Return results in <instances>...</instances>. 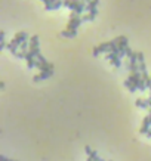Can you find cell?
<instances>
[{"instance_id":"277c9868","label":"cell","mask_w":151,"mask_h":161,"mask_svg":"<svg viewBox=\"0 0 151 161\" xmlns=\"http://www.w3.org/2000/svg\"><path fill=\"white\" fill-rule=\"evenodd\" d=\"M82 22H83L82 16H74V18H70L68 22H67V25H65V28H73V30H77V27H79Z\"/></svg>"},{"instance_id":"9c48e42d","label":"cell","mask_w":151,"mask_h":161,"mask_svg":"<svg viewBox=\"0 0 151 161\" xmlns=\"http://www.w3.org/2000/svg\"><path fill=\"white\" fill-rule=\"evenodd\" d=\"M7 49H9V50H11L14 55H16L18 52H19V44H18V43H16L14 39H12V40L7 43Z\"/></svg>"},{"instance_id":"30bf717a","label":"cell","mask_w":151,"mask_h":161,"mask_svg":"<svg viewBox=\"0 0 151 161\" xmlns=\"http://www.w3.org/2000/svg\"><path fill=\"white\" fill-rule=\"evenodd\" d=\"M96 15H98V9H95V11H90V12H88V14H83L82 15V19L83 21H92L96 18Z\"/></svg>"},{"instance_id":"7c38bea8","label":"cell","mask_w":151,"mask_h":161,"mask_svg":"<svg viewBox=\"0 0 151 161\" xmlns=\"http://www.w3.org/2000/svg\"><path fill=\"white\" fill-rule=\"evenodd\" d=\"M77 3H79V0H64V6L68 7L70 11H74Z\"/></svg>"},{"instance_id":"8fae6325","label":"cell","mask_w":151,"mask_h":161,"mask_svg":"<svg viewBox=\"0 0 151 161\" xmlns=\"http://www.w3.org/2000/svg\"><path fill=\"white\" fill-rule=\"evenodd\" d=\"M135 104H136V107H139V108H144V109H150V104H148V99L145 101V99H141V98H138Z\"/></svg>"},{"instance_id":"44dd1931","label":"cell","mask_w":151,"mask_h":161,"mask_svg":"<svg viewBox=\"0 0 151 161\" xmlns=\"http://www.w3.org/2000/svg\"><path fill=\"white\" fill-rule=\"evenodd\" d=\"M84 2H89V0H84Z\"/></svg>"},{"instance_id":"ffe728a7","label":"cell","mask_w":151,"mask_h":161,"mask_svg":"<svg viewBox=\"0 0 151 161\" xmlns=\"http://www.w3.org/2000/svg\"><path fill=\"white\" fill-rule=\"evenodd\" d=\"M43 2H45V3H48V2H50V0H43Z\"/></svg>"},{"instance_id":"ac0fdd59","label":"cell","mask_w":151,"mask_h":161,"mask_svg":"<svg viewBox=\"0 0 151 161\" xmlns=\"http://www.w3.org/2000/svg\"><path fill=\"white\" fill-rule=\"evenodd\" d=\"M95 161H104V160H102V158H99V157H98V158H96Z\"/></svg>"},{"instance_id":"4fadbf2b","label":"cell","mask_w":151,"mask_h":161,"mask_svg":"<svg viewBox=\"0 0 151 161\" xmlns=\"http://www.w3.org/2000/svg\"><path fill=\"white\" fill-rule=\"evenodd\" d=\"M98 3H99V0H89V2H88V6H86V11H88V12L95 11L96 7H98Z\"/></svg>"},{"instance_id":"8992f818","label":"cell","mask_w":151,"mask_h":161,"mask_svg":"<svg viewBox=\"0 0 151 161\" xmlns=\"http://www.w3.org/2000/svg\"><path fill=\"white\" fill-rule=\"evenodd\" d=\"M150 126H151V118H150V115L147 114L144 117V120H142V126H141V129H139V132H141V133H148V130H150Z\"/></svg>"},{"instance_id":"ba28073f","label":"cell","mask_w":151,"mask_h":161,"mask_svg":"<svg viewBox=\"0 0 151 161\" xmlns=\"http://www.w3.org/2000/svg\"><path fill=\"white\" fill-rule=\"evenodd\" d=\"M61 36L64 37H68V39H73L77 36V30H73V28H64L61 31Z\"/></svg>"},{"instance_id":"d6986e66","label":"cell","mask_w":151,"mask_h":161,"mask_svg":"<svg viewBox=\"0 0 151 161\" xmlns=\"http://www.w3.org/2000/svg\"><path fill=\"white\" fill-rule=\"evenodd\" d=\"M148 115H150V118H151V108L148 109Z\"/></svg>"},{"instance_id":"7a4b0ae2","label":"cell","mask_w":151,"mask_h":161,"mask_svg":"<svg viewBox=\"0 0 151 161\" xmlns=\"http://www.w3.org/2000/svg\"><path fill=\"white\" fill-rule=\"evenodd\" d=\"M61 6H64V0H50L48 3H45V9L46 11H54V9H58Z\"/></svg>"},{"instance_id":"52a82bcc","label":"cell","mask_w":151,"mask_h":161,"mask_svg":"<svg viewBox=\"0 0 151 161\" xmlns=\"http://www.w3.org/2000/svg\"><path fill=\"white\" fill-rule=\"evenodd\" d=\"M24 59L27 61V67H28V68H34L36 64H37V59H36V56L31 53V52H27Z\"/></svg>"},{"instance_id":"2e32d148","label":"cell","mask_w":151,"mask_h":161,"mask_svg":"<svg viewBox=\"0 0 151 161\" xmlns=\"http://www.w3.org/2000/svg\"><path fill=\"white\" fill-rule=\"evenodd\" d=\"M84 152H86V154H88V157H89V155L92 154L93 151H92V148H90V146H84Z\"/></svg>"},{"instance_id":"6da1fadb","label":"cell","mask_w":151,"mask_h":161,"mask_svg":"<svg viewBox=\"0 0 151 161\" xmlns=\"http://www.w3.org/2000/svg\"><path fill=\"white\" fill-rule=\"evenodd\" d=\"M52 74H54V64L50 62L48 70L40 71L39 74H36L34 77H33V81H40V80H45V78H49V77H52Z\"/></svg>"},{"instance_id":"5b68a950","label":"cell","mask_w":151,"mask_h":161,"mask_svg":"<svg viewBox=\"0 0 151 161\" xmlns=\"http://www.w3.org/2000/svg\"><path fill=\"white\" fill-rule=\"evenodd\" d=\"M108 49H110V41H104L101 44H98L96 47H93V55H99L101 52H105V53H108Z\"/></svg>"},{"instance_id":"5bb4252c","label":"cell","mask_w":151,"mask_h":161,"mask_svg":"<svg viewBox=\"0 0 151 161\" xmlns=\"http://www.w3.org/2000/svg\"><path fill=\"white\" fill-rule=\"evenodd\" d=\"M124 86L129 89L131 92H135V90H138V87L135 86V84H133V83H132L131 80H129V78H126V80H124Z\"/></svg>"},{"instance_id":"3957f363","label":"cell","mask_w":151,"mask_h":161,"mask_svg":"<svg viewBox=\"0 0 151 161\" xmlns=\"http://www.w3.org/2000/svg\"><path fill=\"white\" fill-rule=\"evenodd\" d=\"M14 40L18 43V44H22L24 41H28L30 40V37H28V34H27V31H18V33L14 36Z\"/></svg>"},{"instance_id":"e0dca14e","label":"cell","mask_w":151,"mask_h":161,"mask_svg":"<svg viewBox=\"0 0 151 161\" xmlns=\"http://www.w3.org/2000/svg\"><path fill=\"white\" fill-rule=\"evenodd\" d=\"M147 136H148V138H151V129L148 130V133H147Z\"/></svg>"},{"instance_id":"9a60e30c","label":"cell","mask_w":151,"mask_h":161,"mask_svg":"<svg viewBox=\"0 0 151 161\" xmlns=\"http://www.w3.org/2000/svg\"><path fill=\"white\" fill-rule=\"evenodd\" d=\"M111 64H113V65H114L116 68H119L120 65H122V58H120V56H116V58H113V59H111Z\"/></svg>"}]
</instances>
